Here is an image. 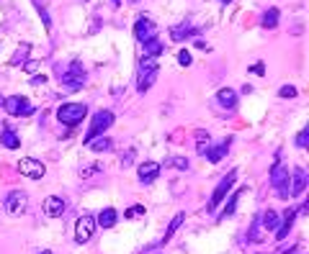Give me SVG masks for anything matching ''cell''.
I'll return each mask as SVG.
<instances>
[{
    "label": "cell",
    "mask_w": 309,
    "mask_h": 254,
    "mask_svg": "<svg viewBox=\"0 0 309 254\" xmlns=\"http://www.w3.org/2000/svg\"><path fill=\"white\" fill-rule=\"evenodd\" d=\"M85 116H88V108L83 103H65V105L57 108V118L65 126H78Z\"/></svg>",
    "instance_id": "7a4b0ae2"
},
{
    "label": "cell",
    "mask_w": 309,
    "mask_h": 254,
    "mask_svg": "<svg viewBox=\"0 0 309 254\" xmlns=\"http://www.w3.org/2000/svg\"><path fill=\"white\" fill-rule=\"evenodd\" d=\"M113 3H121V0H113Z\"/></svg>",
    "instance_id": "d590c367"
},
{
    "label": "cell",
    "mask_w": 309,
    "mask_h": 254,
    "mask_svg": "<svg viewBox=\"0 0 309 254\" xmlns=\"http://www.w3.org/2000/svg\"><path fill=\"white\" fill-rule=\"evenodd\" d=\"M227 149H229V139H224V142H219V144H214V147H209L204 157H206L209 162H219V159H222V157L227 154Z\"/></svg>",
    "instance_id": "e0dca14e"
},
{
    "label": "cell",
    "mask_w": 309,
    "mask_h": 254,
    "mask_svg": "<svg viewBox=\"0 0 309 254\" xmlns=\"http://www.w3.org/2000/svg\"><path fill=\"white\" fill-rule=\"evenodd\" d=\"M85 80H88V75H85V70H83L80 62H73L70 70L59 77V82H62V88H65V93H75V90H80V88L85 85Z\"/></svg>",
    "instance_id": "6da1fadb"
},
{
    "label": "cell",
    "mask_w": 309,
    "mask_h": 254,
    "mask_svg": "<svg viewBox=\"0 0 309 254\" xmlns=\"http://www.w3.org/2000/svg\"><path fill=\"white\" fill-rule=\"evenodd\" d=\"M93 231H96V218L93 216H80L75 221V241L78 244H85L93 239Z\"/></svg>",
    "instance_id": "30bf717a"
},
{
    "label": "cell",
    "mask_w": 309,
    "mask_h": 254,
    "mask_svg": "<svg viewBox=\"0 0 309 254\" xmlns=\"http://www.w3.org/2000/svg\"><path fill=\"white\" fill-rule=\"evenodd\" d=\"M289 190H291V198H299L304 193V187H306V172L301 167H296L291 175H289Z\"/></svg>",
    "instance_id": "7c38bea8"
},
{
    "label": "cell",
    "mask_w": 309,
    "mask_h": 254,
    "mask_svg": "<svg viewBox=\"0 0 309 254\" xmlns=\"http://www.w3.org/2000/svg\"><path fill=\"white\" fill-rule=\"evenodd\" d=\"M306 139H309V131H306V129H304V131H299V136H296V147H301V149H304V147H306Z\"/></svg>",
    "instance_id": "4dcf8cb0"
},
{
    "label": "cell",
    "mask_w": 309,
    "mask_h": 254,
    "mask_svg": "<svg viewBox=\"0 0 309 254\" xmlns=\"http://www.w3.org/2000/svg\"><path fill=\"white\" fill-rule=\"evenodd\" d=\"M260 23H263V29H276L278 26V8H268Z\"/></svg>",
    "instance_id": "d4e9b609"
},
{
    "label": "cell",
    "mask_w": 309,
    "mask_h": 254,
    "mask_svg": "<svg viewBox=\"0 0 309 254\" xmlns=\"http://www.w3.org/2000/svg\"><path fill=\"white\" fill-rule=\"evenodd\" d=\"M36 67H39L36 62H29V65H26V72H31V75H34V72H36Z\"/></svg>",
    "instance_id": "1f68e13d"
},
{
    "label": "cell",
    "mask_w": 309,
    "mask_h": 254,
    "mask_svg": "<svg viewBox=\"0 0 309 254\" xmlns=\"http://www.w3.org/2000/svg\"><path fill=\"white\" fill-rule=\"evenodd\" d=\"M39 254H49V251H39Z\"/></svg>",
    "instance_id": "e575fe53"
},
{
    "label": "cell",
    "mask_w": 309,
    "mask_h": 254,
    "mask_svg": "<svg viewBox=\"0 0 309 254\" xmlns=\"http://www.w3.org/2000/svg\"><path fill=\"white\" fill-rule=\"evenodd\" d=\"M263 70H266V67H263V65H260V62H258V65H255V67H253V72H255V75H263Z\"/></svg>",
    "instance_id": "d6a6232c"
},
{
    "label": "cell",
    "mask_w": 309,
    "mask_h": 254,
    "mask_svg": "<svg viewBox=\"0 0 309 254\" xmlns=\"http://www.w3.org/2000/svg\"><path fill=\"white\" fill-rule=\"evenodd\" d=\"M196 34H199V29H194V26H185V23H180V26L170 29V39H173V41L191 39V36H196Z\"/></svg>",
    "instance_id": "9a60e30c"
},
{
    "label": "cell",
    "mask_w": 309,
    "mask_h": 254,
    "mask_svg": "<svg viewBox=\"0 0 309 254\" xmlns=\"http://www.w3.org/2000/svg\"><path fill=\"white\" fill-rule=\"evenodd\" d=\"M278 95H281V98H296V88H294V85H283V88L278 90Z\"/></svg>",
    "instance_id": "83f0119b"
},
{
    "label": "cell",
    "mask_w": 309,
    "mask_h": 254,
    "mask_svg": "<svg viewBox=\"0 0 309 254\" xmlns=\"http://www.w3.org/2000/svg\"><path fill=\"white\" fill-rule=\"evenodd\" d=\"M26 208H29V198H26L23 190H13V193H8V198H6V211H8L11 216H21V213H26Z\"/></svg>",
    "instance_id": "8fae6325"
},
{
    "label": "cell",
    "mask_w": 309,
    "mask_h": 254,
    "mask_svg": "<svg viewBox=\"0 0 309 254\" xmlns=\"http://www.w3.org/2000/svg\"><path fill=\"white\" fill-rule=\"evenodd\" d=\"M0 144L8 147V149H18L21 147V139H18V134L13 129H3V131H0Z\"/></svg>",
    "instance_id": "ac0fdd59"
},
{
    "label": "cell",
    "mask_w": 309,
    "mask_h": 254,
    "mask_svg": "<svg viewBox=\"0 0 309 254\" xmlns=\"http://www.w3.org/2000/svg\"><path fill=\"white\" fill-rule=\"evenodd\" d=\"M142 46H145V57H147V59H155V57L162 54V44H160L157 39H152V41H147V44H142Z\"/></svg>",
    "instance_id": "cb8c5ba5"
},
{
    "label": "cell",
    "mask_w": 309,
    "mask_h": 254,
    "mask_svg": "<svg viewBox=\"0 0 309 254\" xmlns=\"http://www.w3.org/2000/svg\"><path fill=\"white\" fill-rule=\"evenodd\" d=\"M116 218H118V216H116V211H113V208H106V211H101V216L96 218V223H98V226H103V229H111V226L116 223Z\"/></svg>",
    "instance_id": "44dd1931"
},
{
    "label": "cell",
    "mask_w": 309,
    "mask_h": 254,
    "mask_svg": "<svg viewBox=\"0 0 309 254\" xmlns=\"http://www.w3.org/2000/svg\"><path fill=\"white\" fill-rule=\"evenodd\" d=\"M157 75H160V65H157L155 59H145L142 67H139V77H137V90L145 95V93L155 85Z\"/></svg>",
    "instance_id": "3957f363"
},
{
    "label": "cell",
    "mask_w": 309,
    "mask_h": 254,
    "mask_svg": "<svg viewBox=\"0 0 309 254\" xmlns=\"http://www.w3.org/2000/svg\"><path fill=\"white\" fill-rule=\"evenodd\" d=\"M260 223H263V229H268V231H276V229H278V213L268 208V211L260 216Z\"/></svg>",
    "instance_id": "7402d4cb"
},
{
    "label": "cell",
    "mask_w": 309,
    "mask_h": 254,
    "mask_svg": "<svg viewBox=\"0 0 309 254\" xmlns=\"http://www.w3.org/2000/svg\"><path fill=\"white\" fill-rule=\"evenodd\" d=\"M113 123V113L111 110H98L96 116H93V123H90V129H88V134H85V144L88 142H93L96 136H103V131L108 129V126Z\"/></svg>",
    "instance_id": "5b68a950"
},
{
    "label": "cell",
    "mask_w": 309,
    "mask_h": 254,
    "mask_svg": "<svg viewBox=\"0 0 309 254\" xmlns=\"http://www.w3.org/2000/svg\"><path fill=\"white\" fill-rule=\"evenodd\" d=\"M222 3H224V6H227V3H232V0H222Z\"/></svg>",
    "instance_id": "836d02e7"
},
{
    "label": "cell",
    "mask_w": 309,
    "mask_h": 254,
    "mask_svg": "<svg viewBox=\"0 0 309 254\" xmlns=\"http://www.w3.org/2000/svg\"><path fill=\"white\" fill-rule=\"evenodd\" d=\"M88 147H90L93 152H98V154H101V152H111V149H113V142H111V139H106V136H96L93 142H88Z\"/></svg>",
    "instance_id": "ffe728a7"
},
{
    "label": "cell",
    "mask_w": 309,
    "mask_h": 254,
    "mask_svg": "<svg viewBox=\"0 0 309 254\" xmlns=\"http://www.w3.org/2000/svg\"><path fill=\"white\" fill-rule=\"evenodd\" d=\"M178 62H180L183 67H188V65H191V51H188V49H183V51L178 54Z\"/></svg>",
    "instance_id": "f1b7e54d"
},
{
    "label": "cell",
    "mask_w": 309,
    "mask_h": 254,
    "mask_svg": "<svg viewBox=\"0 0 309 254\" xmlns=\"http://www.w3.org/2000/svg\"><path fill=\"white\" fill-rule=\"evenodd\" d=\"M18 170H21V175L29 177V180H41V177L46 175L44 162H39V159H34V157H23V159L18 162Z\"/></svg>",
    "instance_id": "9c48e42d"
},
{
    "label": "cell",
    "mask_w": 309,
    "mask_h": 254,
    "mask_svg": "<svg viewBox=\"0 0 309 254\" xmlns=\"http://www.w3.org/2000/svg\"><path fill=\"white\" fill-rule=\"evenodd\" d=\"M217 100H219V105H224V108H237V93L232 90V88H222L219 93H217Z\"/></svg>",
    "instance_id": "2e32d148"
},
{
    "label": "cell",
    "mask_w": 309,
    "mask_h": 254,
    "mask_svg": "<svg viewBox=\"0 0 309 254\" xmlns=\"http://www.w3.org/2000/svg\"><path fill=\"white\" fill-rule=\"evenodd\" d=\"M3 110H8L11 116H31L34 113V105L23 95H8L3 100Z\"/></svg>",
    "instance_id": "ba28073f"
},
{
    "label": "cell",
    "mask_w": 309,
    "mask_h": 254,
    "mask_svg": "<svg viewBox=\"0 0 309 254\" xmlns=\"http://www.w3.org/2000/svg\"><path fill=\"white\" fill-rule=\"evenodd\" d=\"M157 175H160V164H157V162H145V164L139 167V182H145V185L155 182Z\"/></svg>",
    "instance_id": "5bb4252c"
},
{
    "label": "cell",
    "mask_w": 309,
    "mask_h": 254,
    "mask_svg": "<svg viewBox=\"0 0 309 254\" xmlns=\"http://www.w3.org/2000/svg\"><path fill=\"white\" fill-rule=\"evenodd\" d=\"M44 213H46L49 218L62 216V213H65V201H62V198H57V195H49V198L44 201Z\"/></svg>",
    "instance_id": "4fadbf2b"
},
{
    "label": "cell",
    "mask_w": 309,
    "mask_h": 254,
    "mask_svg": "<svg viewBox=\"0 0 309 254\" xmlns=\"http://www.w3.org/2000/svg\"><path fill=\"white\" fill-rule=\"evenodd\" d=\"M183 221H185V213H178V216H175V218L170 221V226H168V231H165V236L160 239V244H165V241H170V239H173V234H175V231L180 229V223H183Z\"/></svg>",
    "instance_id": "603a6c76"
},
{
    "label": "cell",
    "mask_w": 309,
    "mask_h": 254,
    "mask_svg": "<svg viewBox=\"0 0 309 254\" xmlns=\"http://www.w3.org/2000/svg\"><path fill=\"white\" fill-rule=\"evenodd\" d=\"M168 164L170 167H178V170H188V159H183V157H173Z\"/></svg>",
    "instance_id": "4316f807"
},
{
    "label": "cell",
    "mask_w": 309,
    "mask_h": 254,
    "mask_svg": "<svg viewBox=\"0 0 309 254\" xmlns=\"http://www.w3.org/2000/svg\"><path fill=\"white\" fill-rule=\"evenodd\" d=\"M237 198H240V193H232L229 203L224 206V213H222V218H224V216H232V213H234V208H237Z\"/></svg>",
    "instance_id": "484cf974"
},
{
    "label": "cell",
    "mask_w": 309,
    "mask_h": 254,
    "mask_svg": "<svg viewBox=\"0 0 309 254\" xmlns=\"http://www.w3.org/2000/svg\"><path fill=\"white\" fill-rule=\"evenodd\" d=\"M289 170L276 159V164H273V170H271V185L276 187V193H278V198H291V190H289Z\"/></svg>",
    "instance_id": "277c9868"
},
{
    "label": "cell",
    "mask_w": 309,
    "mask_h": 254,
    "mask_svg": "<svg viewBox=\"0 0 309 254\" xmlns=\"http://www.w3.org/2000/svg\"><path fill=\"white\" fill-rule=\"evenodd\" d=\"M134 39H137L139 44H147V41L157 39V26H155V21L147 18V16L137 18V23H134Z\"/></svg>",
    "instance_id": "52a82bcc"
},
{
    "label": "cell",
    "mask_w": 309,
    "mask_h": 254,
    "mask_svg": "<svg viewBox=\"0 0 309 254\" xmlns=\"http://www.w3.org/2000/svg\"><path fill=\"white\" fill-rule=\"evenodd\" d=\"M142 213H145V208H142V206H132V208L127 211V218H139Z\"/></svg>",
    "instance_id": "f546056e"
},
{
    "label": "cell",
    "mask_w": 309,
    "mask_h": 254,
    "mask_svg": "<svg viewBox=\"0 0 309 254\" xmlns=\"http://www.w3.org/2000/svg\"><path fill=\"white\" fill-rule=\"evenodd\" d=\"M296 213H299V211H286V218H283V223L276 229V239H286V236H289V231H291V226H294V218H296Z\"/></svg>",
    "instance_id": "d6986e66"
},
{
    "label": "cell",
    "mask_w": 309,
    "mask_h": 254,
    "mask_svg": "<svg viewBox=\"0 0 309 254\" xmlns=\"http://www.w3.org/2000/svg\"><path fill=\"white\" fill-rule=\"evenodd\" d=\"M234 180H237V170H232V172H227V177H222L219 180V185L214 187V195H211V201H209V211H214L224 198H227V193L232 190V185H234Z\"/></svg>",
    "instance_id": "8992f818"
}]
</instances>
